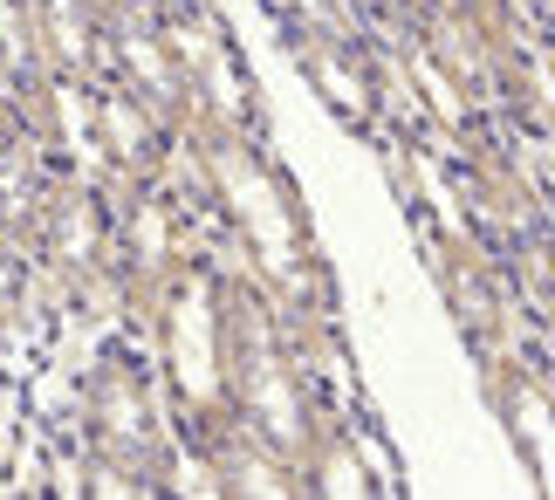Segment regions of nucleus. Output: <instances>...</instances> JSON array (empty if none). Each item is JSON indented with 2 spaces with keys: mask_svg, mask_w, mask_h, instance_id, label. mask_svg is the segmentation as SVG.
<instances>
[{
  "mask_svg": "<svg viewBox=\"0 0 555 500\" xmlns=\"http://www.w3.org/2000/svg\"><path fill=\"white\" fill-rule=\"evenodd\" d=\"M172 405L158 390L152 357L103 350L76 398V446H82V493H158L165 452H172Z\"/></svg>",
  "mask_w": 555,
  "mask_h": 500,
  "instance_id": "nucleus-1",
  "label": "nucleus"
},
{
  "mask_svg": "<svg viewBox=\"0 0 555 500\" xmlns=\"http://www.w3.org/2000/svg\"><path fill=\"white\" fill-rule=\"evenodd\" d=\"M152 330V371L172 405V432L199 439V432L227 425V336H220V268L199 247L185 268L165 274V289L144 309Z\"/></svg>",
  "mask_w": 555,
  "mask_h": 500,
  "instance_id": "nucleus-2",
  "label": "nucleus"
},
{
  "mask_svg": "<svg viewBox=\"0 0 555 500\" xmlns=\"http://www.w3.org/2000/svg\"><path fill=\"white\" fill-rule=\"evenodd\" d=\"M111 233H117V213L103 200L96 179L82 171H55L41 185V200L28 213V247H35V295L62 309L76 302L82 281H96L111 268Z\"/></svg>",
  "mask_w": 555,
  "mask_h": 500,
  "instance_id": "nucleus-3",
  "label": "nucleus"
},
{
  "mask_svg": "<svg viewBox=\"0 0 555 500\" xmlns=\"http://www.w3.org/2000/svg\"><path fill=\"white\" fill-rule=\"evenodd\" d=\"M288 55L336 124L377 130V49L357 28H288Z\"/></svg>",
  "mask_w": 555,
  "mask_h": 500,
  "instance_id": "nucleus-4",
  "label": "nucleus"
},
{
  "mask_svg": "<svg viewBox=\"0 0 555 500\" xmlns=\"http://www.w3.org/2000/svg\"><path fill=\"white\" fill-rule=\"evenodd\" d=\"M28 49H35V69L55 76L62 90H90L103 76L96 0H28Z\"/></svg>",
  "mask_w": 555,
  "mask_h": 500,
  "instance_id": "nucleus-5",
  "label": "nucleus"
}]
</instances>
